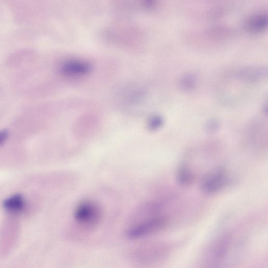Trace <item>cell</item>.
<instances>
[{
  "mask_svg": "<svg viewBox=\"0 0 268 268\" xmlns=\"http://www.w3.org/2000/svg\"><path fill=\"white\" fill-rule=\"evenodd\" d=\"M74 218L79 226L87 229H92L102 221L103 211L94 201L83 200L76 208Z\"/></svg>",
  "mask_w": 268,
  "mask_h": 268,
  "instance_id": "cell-1",
  "label": "cell"
},
{
  "mask_svg": "<svg viewBox=\"0 0 268 268\" xmlns=\"http://www.w3.org/2000/svg\"><path fill=\"white\" fill-rule=\"evenodd\" d=\"M165 225L166 221L162 217H149L136 220L128 227L126 236L130 239L143 238L159 232Z\"/></svg>",
  "mask_w": 268,
  "mask_h": 268,
  "instance_id": "cell-2",
  "label": "cell"
},
{
  "mask_svg": "<svg viewBox=\"0 0 268 268\" xmlns=\"http://www.w3.org/2000/svg\"><path fill=\"white\" fill-rule=\"evenodd\" d=\"M227 181V175L223 168L219 167L207 174L201 183V189L206 194H213L224 188Z\"/></svg>",
  "mask_w": 268,
  "mask_h": 268,
  "instance_id": "cell-3",
  "label": "cell"
},
{
  "mask_svg": "<svg viewBox=\"0 0 268 268\" xmlns=\"http://www.w3.org/2000/svg\"><path fill=\"white\" fill-rule=\"evenodd\" d=\"M91 71L89 63L80 60H69L62 63L61 66V72L71 76H81L86 75Z\"/></svg>",
  "mask_w": 268,
  "mask_h": 268,
  "instance_id": "cell-4",
  "label": "cell"
},
{
  "mask_svg": "<svg viewBox=\"0 0 268 268\" xmlns=\"http://www.w3.org/2000/svg\"><path fill=\"white\" fill-rule=\"evenodd\" d=\"M267 15L264 12H259L249 16L245 22V27L248 31L259 33L267 27Z\"/></svg>",
  "mask_w": 268,
  "mask_h": 268,
  "instance_id": "cell-5",
  "label": "cell"
},
{
  "mask_svg": "<svg viewBox=\"0 0 268 268\" xmlns=\"http://www.w3.org/2000/svg\"><path fill=\"white\" fill-rule=\"evenodd\" d=\"M267 75L266 67L260 65L247 66L241 70L238 76L247 82H255L264 78Z\"/></svg>",
  "mask_w": 268,
  "mask_h": 268,
  "instance_id": "cell-6",
  "label": "cell"
},
{
  "mask_svg": "<svg viewBox=\"0 0 268 268\" xmlns=\"http://www.w3.org/2000/svg\"><path fill=\"white\" fill-rule=\"evenodd\" d=\"M3 206L9 212L19 213L24 209L25 200L21 195L16 194L6 199L3 203Z\"/></svg>",
  "mask_w": 268,
  "mask_h": 268,
  "instance_id": "cell-7",
  "label": "cell"
},
{
  "mask_svg": "<svg viewBox=\"0 0 268 268\" xmlns=\"http://www.w3.org/2000/svg\"><path fill=\"white\" fill-rule=\"evenodd\" d=\"M177 180L180 185L187 187L191 185L194 180V176L187 165H181L177 172Z\"/></svg>",
  "mask_w": 268,
  "mask_h": 268,
  "instance_id": "cell-8",
  "label": "cell"
},
{
  "mask_svg": "<svg viewBox=\"0 0 268 268\" xmlns=\"http://www.w3.org/2000/svg\"><path fill=\"white\" fill-rule=\"evenodd\" d=\"M197 78L191 73L186 74L181 76L178 81L179 88L184 91L192 90L196 85Z\"/></svg>",
  "mask_w": 268,
  "mask_h": 268,
  "instance_id": "cell-9",
  "label": "cell"
},
{
  "mask_svg": "<svg viewBox=\"0 0 268 268\" xmlns=\"http://www.w3.org/2000/svg\"><path fill=\"white\" fill-rule=\"evenodd\" d=\"M163 124L162 117L160 115H153L148 122V127L152 131H155L162 127Z\"/></svg>",
  "mask_w": 268,
  "mask_h": 268,
  "instance_id": "cell-10",
  "label": "cell"
},
{
  "mask_svg": "<svg viewBox=\"0 0 268 268\" xmlns=\"http://www.w3.org/2000/svg\"><path fill=\"white\" fill-rule=\"evenodd\" d=\"M9 136V132L6 130L0 131V145L5 143Z\"/></svg>",
  "mask_w": 268,
  "mask_h": 268,
  "instance_id": "cell-11",
  "label": "cell"
}]
</instances>
